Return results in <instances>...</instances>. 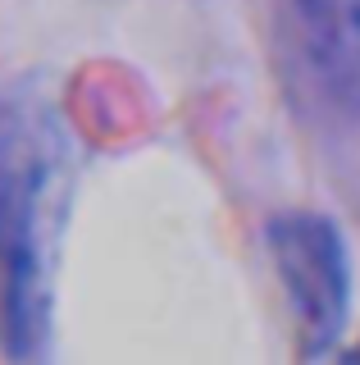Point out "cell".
Instances as JSON below:
<instances>
[{"label": "cell", "instance_id": "obj_1", "mask_svg": "<svg viewBox=\"0 0 360 365\" xmlns=\"http://www.w3.org/2000/svg\"><path fill=\"white\" fill-rule=\"evenodd\" d=\"M60 224V155L46 119L0 110V319L14 351L32 347L46 315Z\"/></svg>", "mask_w": 360, "mask_h": 365}, {"label": "cell", "instance_id": "obj_4", "mask_svg": "<svg viewBox=\"0 0 360 365\" xmlns=\"http://www.w3.org/2000/svg\"><path fill=\"white\" fill-rule=\"evenodd\" d=\"M346 365H360V351H356V356H351V361H346Z\"/></svg>", "mask_w": 360, "mask_h": 365}, {"label": "cell", "instance_id": "obj_3", "mask_svg": "<svg viewBox=\"0 0 360 365\" xmlns=\"http://www.w3.org/2000/svg\"><path fill=\"white\" fill-rule=\"evenodd\" d=\"M287 5L314 87L342 114H360V0H287Z\"/></svg>", "mask_w": 360, "mask_h": 365}, {"label": "cell", "instance_id": "obj_2", "mask_svg": "<svg viewBox=\"0 0 360 365\" xmlns=\"http://www.w3.org/2000/svg\"><path fill=\"white\" fill-rule=\"evenodd\" d=\"M269 256L306 347H333L351 302V269L337 228L324 215H278L269 224Z\"/></svg>", "mask_w": 360, "mask_h": 365}]
</instances>
